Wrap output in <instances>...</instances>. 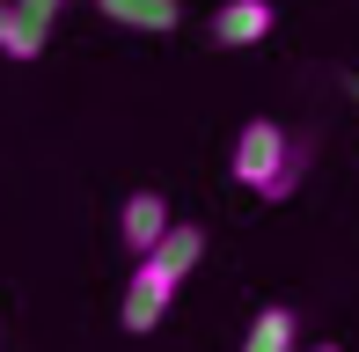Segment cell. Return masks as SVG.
Masks as SVG:
<instances>
[{"label":"cell","instance_id":"obj_1","mask_svg":"<svg viewBox=\"0 0 359 352\" xmlns=\"http://www.w3.org/2000/svg\"><path fill=\"white\" fill-rule=\"evenodd\" d=\"M308 162H316V147H308V140H293L279 118H250V125L235 133V154H227L235 184H242V191H257L264 205H286L293 191H301Z\"/></svg>","mask_w":359,"mask_h":352},{"label":"cell","instance_id":"obj_2","mask_svg":"<svg viewBox=\"0 0 359 352\" xmlns=\"http://www.w3.org/2000/svg\"><path fill=\"white\" fill-rule=\"evenodd\" d=\"M176 286H184V279H169V271H161L154 257H133V279H125V301H118V323L133 330V338H147V330L169 316Z\"/></svg>","mask_w":359,"mask_h":352},{"label":"cell","instance_id":"obj_3","mask_svg":"<svg viewBox=\"0 0 359 352\" xmlns=\"http://www.w3.org/2000/svg\"><path fill=\"white\" fill-rule=\"evenodd\" d=\"M271 22H279V8H271V0H220V8H213V44H227V52L264 44Z\"/></svg>","mask_w":359,"mask_h":352},{"label":"cell","instance_id":"obj_4","mask_svg":"<svg viewBox=\"0 0 359 352\" xmlns=\"http://www.w3.org/2000/svg\"><path fill=\"white\" fill-rule=\"evenodd\" d=\"M161 228H169V205H161V191H133L118 213V243L133 250V257H147V250L161 243Z\"/></svg>","mask_w":359,"mask_h":352},{"label":"cell","instance_id":"obj_5","mask_svg":"<svg viewBox=\"0 0 359 352\" xmlns=\"http://www.w3.org/2000/svg\"><path fill=\"white\" fill-rule=\"evenodd\" d=\"M147 257L169 271V279H191L198 257H205V228H198V220H169V228H161V243L147 250Z\"/></svg>","mask_w":359,"mask_h":352},{"label":"cell","instance_id":"obj_6","mask_svg":"<svg viewBox=\"0 0 359 352\" xmlns=\"http://www.w3.org/2000/svg\"><path fill=\"white\" fill-rule=\"evenodd\" d=\"M118 29H147V37H169L184 22V0H95Z\"/></svg>","mask_w":359,"mask_h":352},{"label":"cell","instance_id":"obj_7","mask_svg":"<svg viewBox=\"0 0 359 352\" xmlns=\"http://www.w3.org/2000/svg\"><path fill=\"white\" fill-rule=\"evenodd\" d=\"M0 52H8V59H15V67H29V59H37V52H44V29H37V22H29V15H22V8H15V0H0Z\"/></svg>","mask_w":359,"mask_h":352},{"label":"cell","instance_id":"obj_8","mask_svg":"<svg viewBox=\"0 0 359 352\" xmlns=\"http://www.w3.org/2000/svg\"><path fill=\"white\" fill-rule=\"evenodd\" d=\"M301 345V323H293V309H264L250 323V338H242V352H293Z\"/></svg>","mask_w":359,"mask_h":352},{"label":"cell","instance_id":"obj_9","mask_svg":"<svg viewBox=\"0 0 359 352\" xmlns=\"http://www.w3.org/2000/svg\"><path fill=\"white\" fill-rule=\"evenodd\" d=\"M15 8H22L29 22H37L44 37H52V22H59V15H67V0H15Z\"/></svg>","mask_w":359,"mask_h":352},{"label":"cell","instance_id":"obj_10","mask_svg":"<svg viewBox=\"0 0 359 352\" xmlns=\"http://www.w3.org/2000/svg\"><path fill=\"white\" fill-rule=\"evenodd\" d=\"M293 352H301V345H293ZM316 352H345V345H316Z\"/></svg>","mask_w":359,"mask_h":352}]
</instances>
